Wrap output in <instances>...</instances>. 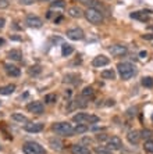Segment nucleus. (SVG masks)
<instances>
[{
	"label": "nucleus",
	"instance_id": "nucleus-2",
	"mask_svg": "<svg viewBox=\"0 0 153 154\" xmlns=\"http://www.w3.org/2000/svg\"><path fill=\"white\" fill-rule=\"evenodd\" d=\"M52 129H53L57 135H60V136L70 137V136H74L75 135L74 128H72V125L68 124V122H57V124H54V125L52 126Z\"/></svg>",
	"mask_w": 153,
	"mask_h": 154
},
{
	"label": "nucleus",
	"instance_id": "nucleus-36",
	"mask_svg": "<svg viewBox=\"0 0 153 154\" xmlns=\"http://www.w3.org/2000/svg\"><path fill=\"white\" fill-rule=\"evenodd\" d=\"M35 0H20V3L21 4H25V6H29V4H32Z\"/></svg>",
	"mask_w": 153,
	"mask_h": 154
},
{
	"label": "nucleus",
	"instance_id": "nucleus-22",
	"mask_svg": "<svg viewBox=\"0 0 153 154\" xmlns=\"http://www.w3.org/2000/svg\"><path fill=\"white\" fill-rule=\"evenodd\" d=\"M64 82H68V83H78V82H79V76L75 75V74H68V75L64 76Z\"/></svg>",
	"mask_w": 153,
	"mask_h": 154
},
{
	"label": "nucleus",
	"instance_id": "nucleus-6",
	"mask_svg": "<svg viewBox=\"0 0 153 154\" xmlns=\"http://www.w3.org/2000/svg\"><path fill=\"white\" fill-rule=\"evenodd\" d=\"M27 110H28L29 112L40 115L45 112V106H43L42 101H32V103H29L28 106H27Z\"/></svg>",
	"mask_w": 153,
	"mask_h": 154
},
{
	"label": "nucleus",
	"instance_id": "nucleus-19",
	"mask_svg": "<svg viewBox=\"0 0 153 154\" xmlns=\"http://www.w3.org/2000/svg\"><path fill=\"white\" fill-rule=\"evenodd\" d=\"M93 96H95V90H93L91 86L84 88V90H82V97H85V99H92Z\"/></svg>",
	"mask_w": 153,
	"mask_h": 154
},
{
	"label": "nucleus",
	"instance_id": "nucleus-14",
	"mask_svg": "<svg viewBox=\"0 0 153 154\" xmlns=\"http://www.w3.org/2000/svg\"><path fill=\"white\" fill-rule=\"evenodd\" d=\"M127 139H128V142L131 144H138L139 140H141V132H138V131H129L128 135H127Z\"/></svg>",
	"mask_w": 153,
	"mask_h": 154
},
{
	"label": "nucleus",
	"instance_id": "nucleus-1",
	"mask_svg": "<svg viewBox=\"0 0 153 154\" xmlns=\"http://www.w3.org/2000/svg\"><path fill=\"white\" fill-rule=\"evenodd\" d=\"M117 69H118V74H120V76H121L123 81H128V79H131L136 72L135 67H134L131 63H120V64L117 65Z\"/></svg>",
	"mask_w": 153,
	"mask_h": 154
},
{
	"label": "nucleus",
	"instance_id": "nucleus-15",
	"mask_svg": "<svg viewBox=\"0 0 153 154\" xmlns=\"http://www.w3.org/2000/svg\"><path fill=\"white\" fill-rule=\"evenodd\" d=\"M4 69H6V72H7V75L14 76V78L20 76V74H21V71H20V68H18V67L11 65V64H4Z\"/></svg>",
	"mask_w": 153,
	"mask_h": 154
},
{
	"label": "nucleus",
	"instance_id": "nucleus-7",
	"mask_svg": "<svg viewBox=\"0 0 153 154\" xmlns=\"http://www.w3.org/2000/svg\"><path fill=\"white\" fill-rule=\"evenodd\" d=\"M109 51H110V54L114 56V57H121V56H125V54L128 53V49L124 45H114V46H111L109 49Z\"/></svg>",
	"mask_w": 153,
	"mask_h": 154
},
{
	"label": "nucleus",
	"instance_id": "nucleus-43",
	"mask_svg": "<svg viewBox=\"0 0 153 154\" xmlns=\"http://www.w3.org/2000/svg\"><path fill=\"white\" fill-rule=\"evenodd\" d=\"M0 150H2V144H0Z\"/></svg>",
	"mask_w": 153,
	"mask_h": 154
},
{
	"label": "nucleus",
	"instance_id": "nucleus-33",
	"mask_svg": "<svg viewBox=\"0 0 153 154\" xmlns=\"http://www.w3.org/2000/svg\"><path fill=\"white\" fill-rule=\"evenodd\" d=\"M81 4H85V6H92V4L96 3V0H77Z\"/></svg>",
	"mask_w": 153,
	"mask_h": 154
},
{
	"label": "nucleus",
	"instance_id": "nucleus-16",
	"mask_svg": "<svg viewBox=\"0 0 153 154\" xmlns=\"http://www.w3.org/2000/svg\"><path fill=\"white\" fill-rule=\"evenodd\" d=\"M150 13L152 11H136V13L131 14V18H135V20H139V21H148L150 17Z\"/></svg>",
	"mask_w": 153,
	"mask_h": 154
},
{
	"label": "nucleus",
	"instance_id": "nucleus-12",
	"mask_svg": "<svg viewBox=\"0 0 153 154\" xmlns=\"http://www.w3.org/2000/svg\"><path fill=\"white\" fill-rule=\"evenodd\" d=\"M109 63H110V60H109L106 56H97V57L93 58L92 65H93V67H97V68H102V67L107 65Z\"/></svg>",
	"mask_w": 153,
	"mask_h": 154
},
{
	"label": "nucleus",
	"instance_id": "nucleus-9",
	"mask_svg": "<svg viewBox=\"0 0 153 154\" xmlns=\"http://www.w3.org/2000/svg\"><path fill=\"white\" fill-rule=\"evenodd\" d=\"M25 24L28 26H31V28H40L43 21H42V18H39L38 15H28L27 20H25Z\"/></svg>",
	"mask_w": 153,
	"mask_h": 154
},
{
	"label": "nucleus",
	"instance_id": "nucleus-37",
	"mask_svg": "<svg viewBox=\"0 0 153 154\" xmlns=\"http://www.w3.org/2000/svg\"><path fill=\"white\" fill-rule=\"evenodd\" d=\"M145 40H152L153 39V33H148V35H143L142 36Z\"/></svg>",
	"mask_w": 153,
	"mask_h": 154
},
{
	"label": "nucleus",
	"instance_id": "nucleus-27",
	"mask_svg": "<svg viewBox=\"0 0 153 154\" xmlns=\"http://www.w3.org/2000/svg\"><path fill=\"white\" fill-rule=\"evenodd\" d=\"M88 131V126L86 125H82V124H78V125L74 128V132H75V135H79V133H84V132H86Z\"/></svg>",
	"mask_w": 153,
	"mask_h": 154
},
{
	"label": "nucleus",
	"instance_id": "nucleus-10",
	"mask_svg": "<svg viewBox=\"0 0 153 154\" xmlns=\"http://www.w3.org/2000/svg\"><path fill=\"white\" fill-rule=\"evenodd\" d=\"M24 129L29 133H36L43 131V124H40V122H27L24 125Z\"/></svg>",
	"mask_w": 153,
	"mask_h": 154
},
{
	"label": "nucleus",
	"instance_id": "nucleus-40",
	"mask_svg": "<svg viewBox=\"0 0 153 154\" xmlns=\"http://www.w3.org/2000/svg\"><path fill=\"white\" fill-rule=\"evenodd\" d=\"M97 139H99V140H103V139H106V136H104V135H102V136H100V135H99V136H97Z\"/></svg>",
	"mask_w": 153,
	"mask_h": 154
},
{
	"label": "nucleus",
	"instance_id": "nucleus-8",
	"mask_svg": "<svg viewBox=\"0 0 153 154\" xmlns=\"http://www.w3.org/2000/svg\"><path fill=\"white\" fill-rule=\"evenodd\" d=\"M67 38L71 40H82L85 38V33L81 28H71L67 31Z\"/></svg>",
	"mask_w": 153,
	"mask_h": 154
},
{
	"label": "nucleus",
	"instance_id": "nucleus-42",
	"mask_svg": "<svg viewBox=\"0 0 153 154\" xmlns=\"http://www.w3.org/2000/svg\"><path fill=\"white\" fill-rule=\"evenodd\" d=\"M38 2H50V0H38Z\"/></svg>",
	"mask_w": 153,
	"mask_h": 154
},
{
	"label": "nucleus",
	"instance_id": "nucleus-4",
	"mask_svg": "<svg viewBox=\"0 0 153 154\" xmlns=\"http://www.w3.org/2000/svg\"><path fill=\"white\" fill-rule=\"evenodd\" d=\"M85 18L91 24H93V25H99V24L103 22V14L93 7H89L88 10L85 11Z\"/></svg>",
	"mask_w": 153,
	"mask_h": 154
},
{
	"label": "nucleus",
	"instance_id": "nucleus-35",
	"mask_svg": "<svg viewBox=\"0 0 153 154\" xmlns=\"http://www.w3.org/2000/svg\"><path fill=\"white\" fill-rule=\"evenodd\" d=\"M7 6H8L7 0H0V8H6Z\"/></svg>",
	"mask_w": 153,
	"mask_h": 154
},
{
	"label": "nucleus",
	"instance_id": "nucleus-3",
	"mask_svg": "<svg viewBox=\"0 0 153 154\" xmlns=\"http://www.w3.org/2000/svg\"><path fill=\"white\" fill-rule=\"evenodd\" d=\"M72 121L77 122V124H82V125H86V124H96L99 122V117L93 114H86V112H78L72 117Z\"/></svg>",
	"mask_w": 153,
	"mask_h": 154
},
{
	"label": "nucleus",
	"instance_id": "nucleus-20",
	"mask_svg": "<svg viewBox=\"0 0 153 154\" xmlns=\"http://www.w3.org/2000/svg\"><path fill=\"white\" fill-rule=\"evenodd\" d=\"M74 51V47L71 46V45H67V43H64L63 46H61V54L64 56V57H67V56H70V54Z\"/></svg>",
	"mask_w": 153,
	"mask_h": 154
},
{
	"label": "nucleus",
	"instance_id": "nucleus-28",
	"mask_svg": "<svg viewBox=\"0 0 153 154\" xmlns=\"http://www.w3.org/2000/svg\"><path fill=\"white\" fill-rule=\"evenodd\" d=\"M63 7H65L64 0H54V2H52V8H63Z\"/></svg>",
	"mask_w": 153,
	"mask_h": 154
},
{
	"label": "nucleus",
	"instance_id": "nucleus-26",
	"mask_svg": "<svg viewBox=\"0 0 153 154\" xmlns=\"http://www.w3.org/2000/svg\"><path fill=\"white\" fill-rule=\"evenodd\" d=\"M50 144H52V147H53L54 150H63V143H61L60 140L52 139L50 140Z\"/></svg>",
	"mask_w": 153,
	"mask_h": 154
},
{
	"label": "nucleus",
	"instance_id": "nucleus-18",
	"mask_svg": "<svg viewBox=\"0 0 153 154\" xmlns=\"http://www.w3.org/2000/svg\"><path fill=\"white\" fill-rule=\"evenodd\" d=\"M68 15L72 18H81L82 17V11L78 7H70L68 8Z\"/></svg>",
	"mask_w": 153,
	"mask_h": 154
},
{
	"label": "nucleus",
	"instance_id": "nucleus-13",
	"mask_svg": "<svg viewBox=\"0 0 153 154\" xmlns=\"http://www.w3.org/2000/svg\"><path fill=\"white\" fill-rule=\"evenodd\" d=\"M71 153L72 154H92V151L89 150L86 146H82V144H72Z\"/></svg>",
	"mask_w": 153,
	"mask_h": 154
},
{
	"label": "nucleus",
	"instance_id": "nucleus-23",
	"mask_svg": "<svg viewBox=\"0 0 153 154\" xmlns=\"http://www.w3.org/2000/svg\"><path fill=\"white\" fill-rule=\"evenodd\" d=\"M102 78L103 79H116V72L113 69H104L102 71Z\"/></svg>",
	"mask_w": 153,
	"mask_h": 154
},
{
	"label": "nucleus",
	"instance_id": "nucleus-30",
	"mask_svg": "<svg viewBox=\"0 0 153 154\" xmlns=\"http://www.w3.org/2000/svg\"><path fill=\"white\" fill-rule=\"evenodd\" d=\"M142 86H145V88H153V78H150V76L143 78L142 79Z\"/></svg>",
	"mask_w": 153,
	"mask_h": 154
},
{
	"label": "nucleus",
	"instance_id": "nucleus-32",
	"mask_svg": "<svg viewBox=\"0 0 153 154\" xmlns=\"http://www.w3.org/2000/svg\"><path fill=\"white\" fill-rule=\"evenodd\" d=\"M150 136H152V131H149V129H143L142 132H141V137H145V139H149Z\"/></svg>",
	"mask_w": 153,
	"mask_h": 154
},
{
	"label": "nucleus",
	"instance_id": "nucleus-31",
	"mask_svg": "<svg viewBox=\"0 0 153 154\" xmlns=\"http://www.w3.org/2000/svg\"><path fill=\"white\" fill-rule=\"evenodd\" d=\"M143 149H145L148 153L153 154V140H148V142H145V146H143Z\"/></svg>",
	"mask_w": 153,
	"mask_h": 154
},
{
	"label": "nucleus",
	"instance_id": "nucleus-34",
	"mask_svg": "<svg viewBox=\"0 0 153 154\" xmlns=\"http://www.w3.org/2000/svg\"><path fill=\"white\" fill-rule=\"evenodd\" d=\"M39 72H40L39 67H32V68L29 69V74H31V75H36V74H39Z\"/></svg>",
	"mask_w": 153,
	"mask_h": 154
},
{
	"label": "nucleus",
	"instance_id": "nucleus-24",
	"mask_svg": "<svg viewBox=\"0 0 153 154\" xmlns=\"http://www.w3.org/2000/svg\"><path fill=\"white\" fill-rule=\"evenodd\" d=\"M95 153L96 154H111V150L107 146H96L95 147Z\"/></svg>",
	"mask_w": 153,
	"mask_h": 154
},
{
	"label": "nucleus",
	"instance_id": "nucleus-21",
	"mask_svg": "<svg viewBox=\"0 0 153 154\" xmlns=\"http://www.w3.org/2000/svg\"><path fill=\"white\" fill-rule=\"evenodd\" d=\"M8 57H10L11 60H14V61H21L22 54H21L20 50H11V51H8Z\"/></svg>",
	"mask_w": 153,
	"mask_h": 154
},
{
	"label": "nucleus",
	"instance_id": "nucleus-38",
	"mask_svg": "<svg viewBox=\"0 0 153 154\" xmlns=\"http://www.w3.org/2000/svg\"><path fill=\"white\" fill-rule=\"evenodd\" d=\"M4 22H6V21H4V18H0V29L4 26Z\"/></svg>",
	"mask_w": 153,
	"mask_h": 154
},
{
	"label": "nucleus",
	"instance_id": "nucleus-17",
	"mask_svg": "<svg viewBox=\"0 0 153 154\" xmlns=\"http://www.w3.org/2000/svg\"><path fill=\"white\" fill-rule=\"evenodd\" d=\"M14 90H15V85H7V86H3V88H0V94L8 96V94L14 93Z\"/></svg>",
	"mask_w": 153,
	"mask_h": 154
},
{
	"label": "nucleus",
	"instance_id": "nucleus-39",
	"mask_svg": "<svg viewBox=\"0 0 153 154\" xmlns=\"http://www.w3.org/2000/svg\"><path fill=\"white\" fill-rule=\"evenodd\" d=\"M139 57H141V58H145L146 57V51H141V53H139Z\"/></svg>",
	"mask_w": 153,
	"mask_h": 154
},
{
	"label": "nucleus",
	"instance_id": "nucleus-41",
	"mask_svg": "<svg viewBox=\"0 0 153 154\" xmlns=\"http://www.w3.org/2000/svg\"><path fill=\"white\" fill-rule=\"evenodd\" d=\"M0 45H4V39H2V38H0Z\"/></svg>",
	"mask_w": 153,
	"mask_h": 154
},
{
	"label": "nucleus",
	"instance_id": "nucleus-29",
	"mask_svg": "<svg viewBox=\"0 0 153 154\" xmlns=\"http://www.w3.org/2000/svg\"><path fill=\"white\" fill-rule=\"evenodd\" d=\"M56 100H57V96L54 93H49V94H46V96H45V101H46V103H49V104L56 103Z\"/></svg>",
	"mask_w": 153,
	"mask_h": 154
},
{
	"label": "nucleus",
	"instance_id": "nucleus-44",
	"mask_svg": "<svg viewBox=\"0 0 153 154\" xmlns=\"http://www.w3.org/2000/svg\"><path fill=\"white\" fill-rule=\"evenodd\" d=\"M152 119H153V117H152Z\"/></svg>",
	"mask_w": 153,
	"mask_h": 154
},
{
	"label": "nucleus",
	"instance_id": "nucleus-5",
	"mask_svg": "<svg viewBox=\"0 0 153 154\" xmlns=\"http://www.w3.org/2000/svg\"><path fill=\"white\" fill-rule=\"evenodd\" d=\"M22 151L25 154H46L45 147H42L39 143H36V142H27V143H24Z\"/></svg>",
	"mask_w": 153,
	"mask_h": 154
},
{
	"label": "nucleus",
	"instance_id": "nucleus-25",
	"mask_svg": "<svg viewBox=\"0 0 153 154\" xmlns=\"http://www.w3.org/2000/svg\"><path fill=\"white\" fill-rule=\"evenodd\" d=\"M11 118L14 119V121H18V122H28V118L25 117V115H22V114H20V112H14V114L11 115Z\"/></svg>",
	"mask_w": 153,
	"mask_h": 154
},
{
	"label": "nucleus",
	"instance_id": "nucleus-11",
	"mask_svg": "<svg viewBox=\"0 0 153 154\" xmlns=\"http://www.w3.org/2000/svg\"><path fill=\"white\" fill-rule=\"evenodd\" d=\"M107 147H109L111 151L121 150V149H123V142H121V139L118 136H113V137H110V139H109Z\"/></svg>",
	"mask_w": 153,
	"mask_h": 154
}]
</instances>
